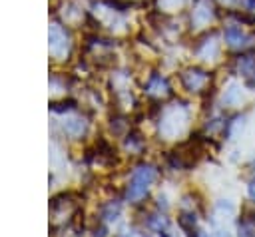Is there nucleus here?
<instances>
[{
    "label": "nucleus",
    "instance_id": "obj_1",
    "mask_svg": "<svg viewBox=\"0 0 255 237\" xmlns=\"http://www.w3.org/2000/svg\"><path fill=\"white\" fill-rule=\"evenodd\" d=\"M225 40H227V44H229V46H245V44H247V42H251L253 38H251V36H247V34H243L239 28L229 26V28L225 30Z\"/></svg>",
    "mask_w": 255,
    "mask_h": 237
},
{
    "label": "nucleus",
    "instance_id": "obj_2",
    "mask_svg": "<svg viewBox=\"0 0 255 237\" xmlns=\"http://www.w3.org/2000/svg\"><path fill=\"white\" fill-rule=\"evenodd\" d=\"M211 18H213V12H211V6H209L207 2H201V4L193 10V22H195L197 26L207 24Z\"/></svg>",
    "mask_w": 255,
    "mask_h": 237
},
{
    "label": "nucleus",
    "instance_id": "obj_3",
    "mask_svg": "<svg viewBox=\"0 0 255 237\" xmlns=\"http://www.w3.org/2000/svg\"><path fill=\"white\" fill-rule=\"evenodd\" d=\"M239 72L243 74V76H253L255 74V58H251V56H245V58H241L239 60Z\"/></svg>",
    "mask_w": 255,
    "mask_h": 237
},
{
    "label": "nucleus",
    "instance_id": "obj_4",
    "mask_svg": "<svg viewBox=\"0 0 255 237\" xmlns=\"http://www.w3.org/2000/svg\"><path fill=\"white\" fill-rule=\"evenodd\" d=\"M249 195L255 199V179H253V181H251V185H249Z\"/></svg>",
    "mask_w": 255,
    "mask_h": 237
}]
</instances>
